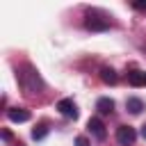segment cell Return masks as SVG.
I'll return each instance as SVG.
<instances>
[{
    "mask_svg": "<svg viewBox=\"0 0 146 146\" xmlns=\"http://www.w3.org/2000/svg\"><path fill=\"white\" fill-rule=\"evenodd\" d=\"M18 84H21V89H23V94L25 96H39L41 91H43V80H41V75H39V71L32 66V64H25L23 68H21V73H18Z\"/></svg>",
    "mask_w": 146,
    "mask_h": 146,
    "instance_id": "cell-1",
    "label": "cell"
},
{
    "mask_svg": "<svg viewBox=\"0 0 146 146\" xmlns=\"http://www.w3.org/2000/svg\"><path fill=\"white\" fill-rule=\"evenodd\" d=\"M84 27L91 32H105L112 27V23H110V18H103L98 11H87L84 14Z\"/></svg>",
    "mask_w": 146,
    "mask_h": 146,
    "instance_id": "cell-2",
    "label": "cell"
},
{
    "mask_svg": "<svg viewBox=\"0 0 146 146\" xmlns=\"http://www.w3.org/2000/svg\"><path fill=\"white\" fill-rule=\"evenodd\" d=\"M135 139H137V132H135L132 125H119L116 128V141L121 146H132Z\"/></svg>",
    "mask_w": 146,
    "mask_h": 146,
    "instance_id": "cell-3",
    "label": "cell"
},
{
    "mask_svg": "<svg viewBox=\"0 0 146 146\" xmlns=\"http://www.w3.org/2000/svg\"><path fill=\"white\" fill-rule=\"evenodd\" d=\"M57 110H59V114H62V116L73 119V121H75V119H78V114H80V112H78V105L73 103V98H62V100L57 103Z\"/></svg>",
    "mask_w": 146,
    "mask_h": 146,
    "instance_id": "cell-4",
    "label": "cell"
},
{
    "mask_svg": "<svg viewBox=\"0 0 146 146\" xmlns=\"http://www.w3.org/2000/svg\"><path fill=\"white\" fill-rule=\"evenodd\" d=\"M87 128H89V132H91V135H94L96 139H100V141H103V139L107 137V130H105V123H103V121H100L98 116H91V119L87 121Z\"/></svg>",
    "mask_w": 146,
    "mask_h": 146,
    "instance_id": "cell-5",
    "label": "cell"
},
{
    "mask_svg": "<svg viewBox=\"0 0 146 146\" xmlns=\"http://www.w3.org/2000/svg\"><path fill=\"white\" fill-rule=\"evenodd\" d=\"M7 119L14 123H25V121H30V112L25 107H11V110H7Z\"/></svg>",
    "mask_w": 146,
    "mask_h": 146,
    "instance_id": "cell-6",
    "label": "cell"
},
{
    "mask_svg": "<svg viewBox=\"0 0 146 146\" xmlns=\"http://www.w3.org/2000/svg\"><path fill=\"white\" fill-rule=\"evenodd\" d=\"M144 107H146V105H144V100H141V98H137V96H130V98L125 100V110H128L130 114H141V112H144Z\"/></svg>",
    "mask_w": 146,
    "mask_h": 146,
    "instance_id": "cell-7",
    "label": "cell"
},
{
    "mask_svg": "<svg viewBox=\"0 0 146 146\" xmlns=\"http://www.w3.org/2000/svg\"><path fill=\"white\" fill-rule=\"evenodd\" d=\"M96 110H98L100 114H112V112H114V100L107 98V96H103V98L96 100Z\"/></svg>",
    "mask_w": 146,
    "mask_h": 146,
    "instance_id": "cell-8",
    "label": "cell"
},
{
    "mask_svg": "<svg viewBox=\"0 0 146 146\" xmlns=\"http://www.w3.org/2000/svg\"><path fill=\"white\" fill-rule=\"evenodd\" d=\"M128 82L132 87H146V71H130L128 73Z\"/></svg>",
    "mask_w": 146,
    "mask_h": 146,
    "instance_id": "cell-9",
    "label": "cell"
},
{
    "mask_svg": "<svg viewBox=\"0 0 146 146\" xmlns=\"http://www.w3.org/2000/svg\"><path fill=\"white\" fill-rule=\"evenodd\" d=\"M100 80H103L105 84H114V82L119 80V75H116V71H114V68L103 66V68H100Z\"/></svg>",
    "mask_w": 146,
    "mask_h": 146,
    "instance_id": "cell-10",
    "label": "cell"
},
{
    "mask_svg": "<svg viewBox=\"0 0 146 146\" xmlns=\"http://www.w3.org/2000/svg\"><path fill=\"white\" fill-rule=\"evenodd\" d=\"M46 135H48V125H46V123H39V125H36L34 130H32V139H34V141L43 139Z\"/></svg>",
    "mask_w": 146,
    "mask_h": 146,
    "instance_id": "cell-11",
    "label": "cell"
},
{
    "mask_svg": "<svg viewBox=\"0 0 146 146\" xmlns=\"http://www.w3.org/2000/svg\"><path fill=\"white\" fill-rule=\"evenodd\" d=\"M75 146H89L87 137H78V139H75Z\"/></svg>",
    "mask_w": 146,
    "mask_h": 146,
    "instance_id": "cell-12",
    "label": "cell"
},
{
    "mask_svg": "<svg viewBox=\"0 0 146 146\" xmlns=\"http://www.w3.org/2000/svg\"><path fill=\"white\" fill-rule=\"evenodd\" d=\"M0 135H2V139H5V141H9V139H11V135H9V130H2Z\"/></svg>",
    "mask_w": 146,
    "mask_h": 146,
    "instance_id": "cell-13",
    "label": "cell"
},
{
    "mask_svg": "<svg viewBox=\"0 0 146 146\" xmlns=\"http://www.w3.org/2000/svg\"><path fill=\"white\" fill-rule=\"evenodd\" d=\"M135 9H146V2H135Z\"/></svg>",
    "mask_w": 146,
    "mask_h": 146,
    "instance_id": "cell-14",
    "label": "cell"
},
{
    "mask_svg": "<svg viewBox=\"0 0 146 146\" xmlns=\"http://www.w3.org/2000/svg\"><path fill=\"white\" fill-rule=\"evenodd\" d=\"M139 132H141V137H144V139H146V123H144V125H141V130H139Z\"/></svg>",
    "mask_w": 146,
    "mask_h": 146,
    "instance_id": "cell-15",
    "label": "cell"
}]
</instances>
